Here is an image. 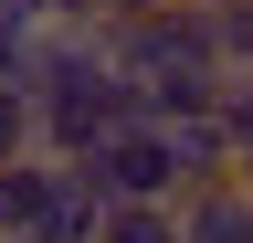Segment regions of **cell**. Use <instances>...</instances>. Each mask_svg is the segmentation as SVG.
<instances>
[{
  "mask_svg": "<svg viewBox=\"0 0 253 243\" xmlns=\"http://www.w3.org/2000/svg\"><path fill=\"white\" fill-rule=\"evenodd\" d=\"M32 127H42V159H95L106 138L148 127V96L116 74V53L95 32H42V74H32Z\"/></svg>",
  "mask_w": 253,
  "mask_h": 243,
  "instance_id": "1",
  "label": "cell"
},
{
  "mask_svg": "<svg viewBox=\"0 0 253 243\" xmlns=\"http://www.w3.org/2000/svg\"><path fill=\"white\" fill-rule=\"evenodd\" d=\"M0 243H106V191L63 159L0 169Z\"/></svg>",
  "mask_w": 253,
  "mask_h": 243,
  "instance_id": "2",
  "label": "cell"
},
{
  "mask_svg": "<svg viewBox=\"0 0 253 243\" xmlns=\"http://www.w3.org/2000/svg\"><path fill=\"white\" fill-rule=\"evenodd\" d=\"M74 169L106 191V211H116V201H179V159H169V127H158V116L126 127V138H106V148L74 159Z\"/></svg>",
  "mask_w": 253,
  "mask_h": 243,
  "instance_id": "3",
  "label": "cell"
},
{
  "mask_svg": "<svg viewBox=\"0 0 253 243\" xmlns=\"http://www.w3.org/2000/svg\"><path fill=\"white\" fill-rule=\"evenodd\" d=\"M169 159H179V201L211 191V180H232V127L221 116H169Z\"/></svg>",
  "mask_w": 253,
  "mask_h": 243,
  "instance_id": "4",
  "label": "cell"
},
{
  "mask_svg": "<svg viewBox=\"0 0 253 243\" xmlns=\"http://www.w3.org/2000/svg\"><path fill=\"white\" fill-rule=\"evenodd\" d=\"M179 243H253V191H243V180L190 191L179 201Z\"/></svg>",
  "mask_w": 253,
  "mask_h": 243,
  "instance_id": "5",
  "label": "cell"
},
{
  "mask_svg": "<svg viewBox=\"0 0 253 243\" xmlns=\"http://www.w3.org/2000/svg\"><path fill=\"white\" fill-rule=\"evenodd\" d=\"M190 11H201V32H211V53H221V74L253 85V0H190Z\"/></svg>",
  "mask_w": 253,
  "mask_h": 243,
  "instance_id": "6",
  "label": "cell"
},
{
  "mask_svg": "<svg viewBox=\"0 0 253 243\" xmlns=\"http://www.w3.org/2000/svg\"><path fill=\"white\" fill-rule=\"evenodd\" d=\"M106 243H179V201H116Z\"/></svg>",
  "mask_w": 253,
  "mask_h": 243,
  "instance_id": "7",
  "label": "cell"
},
{
  "mask_svg": "<svg viewBox=\"0 0 253 243\" xmlns=\"http://www.w3.org/2000/svg\"><path fill=\"white\" fill-rule=\"evenodd\" d=\"M148 11H179V0H74L63 32H126V21H148Z\"/></svg>",
  "mask_w": 253,
  "mask_h": 243,
  "instance_id": "8",
  "label": "cell"
},
{
  "mask_svg": "<svg viewBox=\"0 0 253 243\" xmlns=\"http://www.w3.org/2000/svg\"><path fill=\"white\" fill-rule=\"evenodd\" d=\"M221 127H232V180L253 191V85H232V96H221Z\"/></svg>",
  "mask_w": 253,
  "mask_h": 243,
  "instance_id": "9",
  "label": "cell"
},
{
  "mask_svg": "<svg viewBox=\"0 0 253 243\" xmlns=\"http://www.w3.org/2000/svg\"><path fill=\"white\" fill-rule=\"evenodd\" d=\"M0 21H11V0H0ZM11 32H21V21H11Z\"/></svg>",
  "mask_w": 253,
  "mask_h": 243,
  "instance_id": "10",
  "label": "cell"
}]
</instances>
